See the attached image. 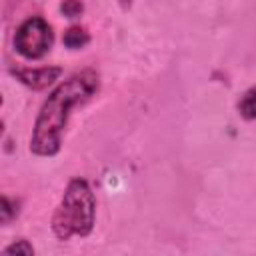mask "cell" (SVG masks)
<instances>
[{"mask_svg":"<svg viewBox=\"0 0 256 256\" xmlns=\"http://www.w3.org/2000/svg\"><path fill=\"white\" fill-rule=\"evenodd\" d=\"M100 80L92 70L78 72L62 80L44 100L30 136V152L36 156H56L62 148V132L66 128L70 110L98 92Z\"/></svg>","mask_w":256,"mask_h":256,"instance_id":"obj_1","label":"cell"},{"mask_svg":"<svg viewBox=\"0 0 256 256\" xmlns=\"http://www.w3.org/2000/svg\"><path fill=\"white\" fill-rule=\"evenodd\" d=\"M96 222V198L84 178H72L52 216V232L58 240L88 236Z\"/></svg>","mask_w":256,"mask_h":256,"instance_id":"obj_2","label":"cell"},{"mask_svg":"<svg viewBox=\"0 0 256 256\" xmlns=\"http://www.w3.org/2000/svg\"><path fill=\"white\" fill-rule=\"evenodd\" d=\"M52 42H54L52 28L42 16L26 18L18 26L14 36V48L26 60H38L46 56L52 48Z\"/></svg>","mask_w":256,"mask_h":256,"instance_id":"obj_3","label":"cell"},{"mask_svg":"<svg viewBox=\"0 0 256 256\" xmlns=\"http://www.w3.org/2000/svg\"><path fill=\"white\" fill-rule=\"evenodd\" d=\"M12 74L24 86H28L32 90H44L62 76V68L60 66H40V68H20V66H16V68H12Z\"/></svg>","mask_w":256,"mask_h":256,"instance_id":"obj_4","label":"cell"},{"mask_svg":"<svg viewBox=\"0 0 256 256\" xmlns=\"http://www.w3.org/2000/svg\"><path fill=\"white\" fill-rule=\"evenodd\" d=\"M62 42H64V46L68 50H80L90 42V34H88V30L84 26H70L64 32Z\"/></svg>","mask_w":256,"mask_h":256,"instance_id":"obj_5","label":"cell"},{"mask_svg":"<svg viewBox=\"0 0 256 256\" xmlns=\"http://www.w3.org/2000/svg\"><path fill=\"white\" fill-rule=\"evenodd\" d=\"M238 112L244 120H256V86L242 94L238 100Z\"/></svg>","mask_w":256,"mask_h":256,"instance_id":"obj_6","label":"cell"},{"mask_svg":"<svg viewBox=\"0 0 256 256\" xmlns=\"http://www.w3.org/2000/svg\"><path fill=\"white\" fill-rule=\"evenodd\" d=\"M60 12L66 18H78L84 12V2L82 0H62L60 2Z\"/></svg>","mask_w":256,"mask_h":256,"instance_id":"obj_7","label":"cell"},{"mask_svg":"<svg viewBox=\"0 0 256 256\" xmlns=\"http://www.w3.org/2000/svg\"><path fill=\"white\" fill-rule=\"evenodd\" d=\"M2 252H4V254H22V256H32V254H34V246H32L28 240L20 238V240L12 242L10 246H6Z\"/></svg>","mask_w":256,"mask_h":256,"instance_id":"obj_8","label":"cell"},{"mask_svg":"<svg viewBox=\"0 0 256 256\" xmlns=\"http://www.w3.org/2000/svg\"><path fill=\"white\" fill-rule=\"evenodd\" d=\"M16 216H18V204L12 202L8 196H4L2 198V224H8Z\"/></svg>","mask_w":256,"mask_h":256,"instance_id":"obj_9","label":"cell"},{"mask_svg":"<svg viewBox=\"0 0 256 256\" xmlns=\"http://www.w3.org/2000/svg\"><path fill=\"white\" fill-rule=\"evenodd\" d=\"M132 2H134V0H118V4H120L122 10H130V8H132Z\"/></svg>","mask_w":256,"mask_h":256,"instance_id":"obj_10","label":"cell"}]
</instances>
